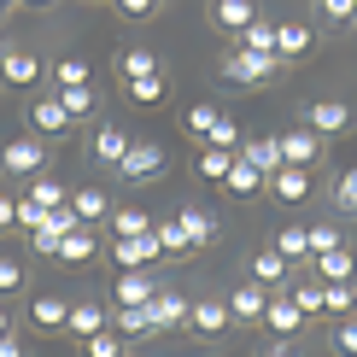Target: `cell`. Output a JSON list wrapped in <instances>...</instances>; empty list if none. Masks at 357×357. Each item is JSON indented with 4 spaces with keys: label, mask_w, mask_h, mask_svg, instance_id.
Returning <instances> with one entry per match:
<instances>
[{
    "label": "cell",
    "mask_w": 357,
    "mask_h": 357,
    "mask_svg": "<svg viewBox=\"0 0 357 357\" xmlns=\"http://www.w3.org/2000/svg\"><path fill=\"white\" fill-rule=\"evenodd\" d=\"M334 211H340V217H357V165L340 170V182H334Z\"/></svg>",
    "instance_id": "cell-38"
},
{
    "label": "cell",
    "mask_w": 357,
    "mask_h": 357,
    "mask_svg": "<svg viewBox=\"0 0 357 357\" xmlns=\"http://www.w3.org/2000/svg\"><path fill=\"white\" fill-rule=\"evenodd\" d=\"M65 317H70V305L53 299V293H36V299H29V322H36L41 334H65Z\"/></svg>",
    "instance_id": "cell-21"
},
{
    "label": "cell",
    "mask_w": 357,
    "mask_h": 357,
    "mask_svg": "<svg viewBox=\"0 0 357 357\" xmlns=\"http://www.w3.org/2000/svg\"><path fill=\"white\" fill-rule=\"evenodd\" d=\"M234 47H246V53H275V24H270V18H252L241 36H234Z\"/></svg>",
    "instance_id": "cell-32"
},
{
    "label": "cell",
    "mask_w": 357,
    "mask_h": 357,
    "mask_svg": "<svg viewBox=\"0 0 357 357\" xmlns=\"http://www.w3.org/2000/svg\"><path fill=\"white\" fill-rule=\"evenodd\" d=\"M112 258H117V270H153V264L165 258V246H158L153 229H146V234H117V241H112Z\"/></svg>",
    "instance_id": "cell-4"
},
{
    "label": "cell",
    "mask_w": 357,
    "mask_h": 357,
    "mask_svg": "<svg viewBox=\"0 0 357 357\" xmlns=\"http://www.w3.org/2000/svg\"><path fill=\"white\" fill-rule=\"evenodd\" d=\"M165 146L158 141H129V153H123V165H117V176H123V182H158V176H165Z\"/></svg>",
    "instance_id": "cell-3"
},
{
    "label": "cell",
    "mask_w": 357,
    "mask_h": 357,
    "mask_svg": "<svg viewBox=\"0 0 357 357\" xmlns=\"http://www.w3.org/2000/svg\"><path fill=\"white\" fill-rule=\"evenodd\" d=\"M29 199H36L41 211H59V205H70V188L53 182V176H29Z\"/></svg>",
    "instance_id": "cell-31"
},
{
    "label": "cell",
    "mask_w": 357,
    "mask_h": 357,
    "mask_svg": "<svg viewBox=\"0 0 357 357\" xmlns=\"http://www.w3.org/2000/svg\"><path fill=\"white\" fill-rule=\"evenodd\" d=\"M351 106H346V100H310V106H305V129H317V135H346V129H351Z\"/></svg>",
    "instance_id": "cell-9"
},
{
    "label": "cell",
    "mask_w": 357,
    "mask_h": 357,
    "mask_svg": "<svg viewBox=\"0 0 357 357\" xmlns=\"http://www.w3.org/2000/svg\"><path fill=\"white\" fill-rule=\"evenodd\" d=\"M53 94H59V106L70 112V123H77V117H94V106H100V100H94V82H88V88H53Z\"/></svg>",
    "instance_id": "cell-34"
},
{
    "label": "cell",
    "mask_w": 357,
    "mask_h": 357,
    "mask_svg": "<svg viewBox=\"0 0 357 357\" xmlns=\"http://www.w3.org/2000/svg\"><path fill=\"white\" fill-rule=\"evenodd\" d=\"M176 229L188 234V252H205V246L217 241V217L199 211V205H182V211H176Z\"/></svg>",
    "instance_id": "cell-13"
},
{
    "label": "cell",
    "mask_w": 357,
    "mask_h": 357,
    "mask_svg": "<svg viewBox=\"0 0 357 357\" xmlns=\"http://www.w3.org/2000/svg\"><path fill=\"white\" fill-rule=\"evenodd\" d=\"M322 310H328V317H357L351 310V281H322Z\"/></svg>",
    "instance_id": "cell-36"
},
{
    "label": "cell",
    "mask_w": 357,
    "mask_h": 357,
    "mask_svg": "<svg viewBox=\"0 0 357 357\" xmlns=\"http://www.w3.org/2000/svg\"><path fill=\"white\" fill-rule=\"evenodd\" d=\"M123 357H141V351H123Z\"/></svg>",
    "instance_id": "cell-57"
},
{
    "label": "cell",
    "mask_w": 357,
    "mask_h": 357,
    "mask_svg": "<svg viewBox=\"0 0 357 357\" xmlns=\"http://www.w3.org/2000/svg\"><path fill=\"white\" fill-rule=\"evenodd\" d=\"M94 82V65H88L82 53H65V59H53V70H47V88H88Z\"/></svg>",
    "instance_id": "cell-20"
},
{
    "label": "cell",
    "mask_w": 357,
    "mask_h": 357,
    "mask_svg": "<svg viewBox=\"0 0 357 357\" xmlns=\"http://www.w3.org/2000/svg\"><path fill=\"white\" fill-rule=\"evenodd\" d=\"M229 299H193L188 305V334L193 340H222V334H229Z\"/></svg>",
    "instance_id": "cell-6"
},
{
    "label": "cell",
    "mask_w": 357,
    "mask_h": 357,
    "mask_svg": "<svg viewBox=\"0 0 357 357\" xmlns=\"http://www.w3.org/2000/svg\"><path fill=\"white\" fill-rule=\"evenodd\" d=\"M275 146H281V165H299V170H310L322 158V135H317V129H305V123L299 129H281Z\"/></svg>",
    "instance_id": "cell-7"
},
{
    "label": "cell",
    "mask_w": 357,
    "mask_h": 357,
    "mask_svg": "<svg viewBox=\"0 0 357 357\" xmlns=\"http://www.w3.org/2000/svg\"><path fill=\"white\" fill-rule=\"evenodd\" d=\"M246 270H252V281H258V287H281V293L293 287V264L281 258L275 246H264V252H252V264H246Z\"/></svg>",
    "instance_id": "cell-11"
},
{
    "label": "cell",
    "mask_w": 357,
    "mask_h": 357,
    "mask_svg": "<svg viewBox=\"0 0 357 357\" xmlns=\"http://www.w3.org/2000/svg\"><path fill=\"white\" fill-rule=\"evenodd\" d=\"M264 328H270L275 340H293V334L305 328V310L293 305V293H275V299L264 305Z\"/></svg>",
    "instance_id": "cell-12"
},
{
    "label": "cell",
    "mask_w": 357,
    "mask_h": 357,
    "mask_svg": "<svg viewBox=\"0 0 357 357\" xmlns=\"http://www.w3.org/2000/svg\"><path fill=\"white\" fill-rule=\"evenodd\" d=\"M41 222H47V211H41V205H36V199L24 193V199H18V229L29 234V229H41Z\"/></svg>",
    "instance_id": "cell-49"
},
{
    "label": "cell",
    "mask_w": 357,
    "mask_h": 357,
    "mask_svg": "<svg viewBox=\"0 0 357 357\" xmlns=\"http://www.w3.org/2000/svg\"><path fill=\"white\" fill-rule=\"evenodd\" d=\"M129 141H135L129 129H117V123H100V129H94V158H100L106 170H117V165H123V153H129Z\"/></svg>",
    "instance_id": "cell-19"
},
{
    "label": "cell",
    "mask_w": 357,
    "mask_h": 357,
    "mask_svg": "<svg viewBox=\"0 0 357 357\" xmlns=\"http://www.w3.org/2000/svg\"><path fill=\"white\" fill-rule=\"evenodd\" d=\"M112 6H117V18H153L165 0H112Z\"/></svg>",
    "instance_id": "cell-48"
},
{
    "label": "cell",
    "mask_w": 357,
    "mask_h": 357,
    "mask_svg": "<svg viewBox=\"0 0 357 357\" xmlns=\"http://www.w3.org/2000/svg\"><path fill=\"white\" fill-rule=\"evenodd\" d=\"M106 222H112V234H146V229H153V217H146V211H135V205H123V211H112Z\"/></svg>",
    "instance_id": "cell-42"
},
{
    "label": "cell",
    "mask_w": 357,
    "mask_h": 357,
    "mask_svg": "<svg viewBox=\"0 0 357 357\" xmlns=\"http://www.w3.org/2000/svg\"><path fill=\"white\" fill-rule=\"evenodd\" d=\"M12 222H18V199H12V193L0 188V229H12Z\"/></svg>",
    "instance_id": "cell-50"
},
{
    "label": "cell",
    "mask_w": 357,
    "mask_h": 357,
    "mask_svg": "<svg viewBox=\"0 0 357 357\" xmlns=\"http://www.w3.org/2000/svg\"><path fill=\"white\" fill-rule=\"evenodd\" d=\"M123 351H129V340L117 334V328H100V334L82 340V357H123Z\"/></svg>",
    "instance_id": "cell-35"
},
{
    "label": "cell",
    "mask_w": 357,
    "mask_h": 357,
    "mask_svg": "<svg viewBox=\"0 0 357 357\" xmlns=\"http://www.w3.org/2000/svg\"><path fill=\"white\" fill-rule=\"evenodd\" d=\"M241 129H234V117H217L211 123V135H205V146H222V153H241Z\"/></svg>",
    "instance_id": "cell-43"
},
{
    "label": "cell",
    "mask_w": 357,
    "mask_h": 357,
    "mask_svg": "<svg viewBox=\"0 0 357 357\" xmlns=\"http://www.w3.org/2000/svg\"><path fill=\"white\" fill-rule=\"evenodd\" d=\"M0 334H12V317H6V305H0Z\"/></svg>",
    "instance_id": "cell-53"
},
{
    "label": "cell",
    "mask_w": 357,
    "mask_h": 357,
    "mask_svg": "<svg viewBox=\"0 0 357 357\" xmlns=\"http://www.w3.org/2000/svg\"><path fill=\"white\" fill-rule=\"evenodd\" d=\"M305 234H310V258H322V252L346 246V229H334V222H305Z\"/></svg>",
    "instance_id": "cell-37"
},
{
    "label": "cell",
    "mask_w": 357,
    "mask_h": 357,
    "mask_svg": "<svg viewBox=\"0 0 357 357\" xmlns=\"http://www.w3.org/2000/svg\"><path fill=\"white\" fill-rule=\"evenodd\" d=\"M222 188L234 193V199H258L264 193V170H252L241 153H234V165H229V176H222Z\"/></svg>",
    "instance_id": "cell-24"
},
{
    "label": "cell",
    "mask_w": 357,
    "mask_h": 357,
    "mask_svg": "<svg viewBox=\"0 0 357 357\" xmlns=\"http://www.w3.org/2000/svg\"><path fill=\"white\" fill-rule=\"evenodd\" d=\"M112 328L123 340H153L158 334V317H153V305H117L112 310Z\"/></svg>",
    "instance_id": "cell-15"
},
{
    "label": "cell",
    "mask_w": 357,
    "mask_h": 357,
    "mask_svg": "<svg viewBox=\"0 0 357 357\" xmlns=\"http://www.w3.org/2000/svg\"><path fill=\"white\" fill-rule=\"evenodd\" d=\"M264 188L275 193V205H305L310 193H317V182H310V170H299V165H281L275 176H264Z\"/></svg>",
    "instance_id": "cell-10"
},
{
    "label": "cell",
    "mask_w": 357,
    "mask_h": 357,
    "mask_svg": "<svg viewBox=\"0 0 357 357\" xmlns=\"http://www.w3.org/2000/svg\"><path fill=\"white\" fill-rule=\"evenodd\" d=\"M334 357H357V317H346V322H334Z\"/></svg>",
    "instance_id": "cell-45"
},
{
    "label": "cell",
    "mask_w": 357,
    "mask_h": 357,
    "mask_svg": "<svg viewBox=\"0 0 357 357\" xmlns=\"http://www.w3.org/2000/svg\"><path fill=\"white\" fill-rule=\"evenodd\" d=\"M88 6H94V0H88Z\"/></svg>",
    "instance_id": "cell-59"
},
{
    "label": "cell",
    "mask_w": 357,
    "mask_h": 357,
    "mask_svg": "<svg viewBox=\"0 0 357 357\" xmlns=\"http://www.w3.org/2000/svg\"><path fill=\"white\" fill-rule=\"evenodd\" d=\"M70 211H77L82 229H94V222H106L112 217V199L100 188H70Z\"/></svg>",
    "instance_id": "cell-22"
},
{
    "label": "cell",
    "mask_w": 357,
    "mask_h": 357,
    "mask_svg": "<svg viewBox=\"0 0 357 357\" xmlns=\"http://www.w3.org/2000/svg\"><path fill=\"white\" fill-rule=\"evenodd\" d=\"M94 229H70L65 234V241H59V264H88V258H94Z\"/></svg>",
    "instance_id": "cell-33"
},
{
    "label": "cell",
    "mask_w": 357,
    "mask_h": 357,
    "mask_svg": "<svg viewBox=\"0 0 357 357\" xmlns=\"http://www.w3.org/2000/svg\"><path fill=\"white\" fill-rule=\"evenodd\" d=\"M117 77H123V82L158 77V53H153V47H123V53H117Z\"/></svg>",
    "instance_id": "cell-30"
},
{
    "label": "cell",
    "mask_w": 357,
    "mask_h": 357,
    "mask_svg": "<svg viewBox=\"0 0 357 357\" xmlns=\"http://www.w3.org/2000/svg\"><path fill=\"white\" fill-rule=\"evenodd\" d=\"M287 264H310V234H305V222H287V229H275V241H270Z\"/></svg>",
    "instance_id": "cell-26"
},
{
    "label": "cell",
    "mask_w": 357,
    "mask_h": 357,
    "mask_svg": "<svg viewBox=\"0 0 357 357\" xmlns=\"http://www.w3.org/2000/svg\"><path fill=\"white\" fill-rule=\"evenodd\" d=\"M252 18H264L258 0H211V24L222 29V36H241Z\"/></svg>",
    "instance_id": "cell-16"
},
{
    "label": "cell",
    "mask_w": 357,
    "mask_h": 357,
    "mask_svg": "<svg viewBox=\"0 0 357 357\" xmlns=\"http://www.w3.org/2000/svg\"><path fill=\"white\" fill-rule=\"evenodd\" d=\"M123 94H129V106H165V94H170V82H165V70L158 77H135V82H123Z\"/></svg>",
    "instance_id": "cell-28"
},
{
    "label": "cell",
    "mask_w": 357,
    "mask_h": 357,
    "mask_svg": "<svg viewBox=\"0 0 357 357\" xmlns=\"http://www.w3.org/2000/svg\"><path fill=\"white\" fill-rule=\"evenodd\" d=\"M0 176H12V182L47 176V141L41 135H12L6 146H0Z\"/></svg>",
    "instance_id": "cell-2"
},
{
    "label": "cell",
    "mask_w": 357,
    "mask_h": 357,
    "mask_svg": "<svg viewBox=\"0 0 357 357\" xmlns=\"http://www.w3.org/2000/svg\"><path fill=\"white\" fill-rule=\"evenodd\" d=\"M24 6H53V0H24Z\"/></svg>",
    "instance_id": "cell-55"
},
{
    "label": "cell",
    "mask_w": 357,
    "mask_h": 357,
    "mask_svg": "<svg viewBox=\"0 0 357 357\" xmlns=\"http://www.w3.org/2000/svg\"><path fill=\"white\" fill-rule=\"evenodd\" d=\"M351 310H357V275H351Z\"/></svg>",
    "instance_id": "cell-54"
},
{
    "label": "cell",
    "mask_w": 357,
    "mask_h": 357,
    "mask_svg": "<svg viewBox=\"0 0 357 357\" xmlns=\"http://www.w3.org/2000/svg\"><path fill=\"white\" fill-rule=\"evenodd\" d=\"M153 293H158V275L153 270H123L112 281V299L117 305H153Z\"/></svg>",
    "instance_id": "cell-14"
},
{
    "label": "cell",
    "mask_w": 357,
    "mask_h": 357,
    "mask_svg": "<svg viewBox=\"0 0 357 357\" xmlns=\"http://www.w3.org/2000/svg\"><path fill=\"white\" fill-rule=\"evenodd\" d=\"M0 357H24V340H12V334H0Z\"/></svg>",
    "instance_id": "cell-52"
},
{
    "label": "cell",
    "mask_w": 357,
    "mask_h": 357,
    "mask_svg": "<svg viewBox=\"0 0 357 357\" xmlns=\"http://www.w3.org/2000/svg\"><path fill=\"white\" fill-rule=\"evenodd\" d=\"M36 82H41V59L24 41H6V53H0V88H36Z\"/></svg>",
    "instance_id": "cell-5"
},
{
    "label": "cell",
    "mask_w": 357,
    "mask_h": 357,
    "mask_svg": "<svg viewBox=\"0 0 357 357\" xmlns=\"http://www.w3.org/2000/svg\"><path fill=\"white\" fill-rule=\"evenodd\" d=\"M217 117H222V112H217V106H205V100H199V106H188V112H182V129H188V135H199V141H205V135H211V123H217Z\"/></svg>",
    "instance_id": "cell-41"
},
{
    "label": "cell",
    "mask_w": 357,
    "mask_h": 357,
    "mask_svg": "<svg viewBox=\"0 0 357 357\" xmlns=\"http://www.w3.org/2000/svg\"><path fill=\"white\" fill-rule=\"evenodd\" d=\"M100 328H112V317L100 305H70V317H65V334L70 340H88V334H100Z\"/></svg>",
    "instance_id": "cell-25"
},
{
    "label": "cell",
    "mask_w": 357,
    "mask_h": 357,
    "mask_svg": "<svg viewBox=\"0 0 357 357\" xmlns=\"http://www.w3.org/2000/svg\"><path fill=\"white\" fill-rule=\"evenodd\" d=\"M6 6H12V0H0V12H6Z\"/></svg>",
    "instance_id": "cell-56"
},
{
    "label": "cell",
    "mask_w": 357,
    "mask_h": 357,
    "mask_svg": "<svg viewBox=\"0 0 357 357\" xmlns=\"http://www.w3.org/2000/svg\"><path fill=\"white\" fill-rule=\"evenodd\" d=\"M153 317H158V334H165V328H188V299L158 287V293H153Z\"/></svg>",
    "instance_id": "cell-29"
},
{
    "label": "cell",
    "mask_w": 357,
    "mask_h": 357,
    "mask_svg": "<svg viewBox=\"0 0 357 357\" xmlns=\"http://www.w3.org/2000/svg\"><path fill=\"white\" fill-rule=\"evenodd\" d=\"M0 53H6V41H0Z\"/></svg>",
    "instance_id": "cell-58"
},
{
    "label": "cell",
    "mask_w": 357,
    "mask_h": 357,
    "mask_svg": "<svg viewBox=\"0 0 357 357\" xmlns=\"http://www.w3.org/2000/svg\"><path fill=\"white\" fill-rule=\"evenodd\" d=\"M229 165H234V153H222V146H205L199 153V176L217 182V188H222V176H229Z\"/></svg>",
    "instance_id": "cell-40"
},
{
    "label": "cell",
    "mask_w": 357,
    "mask_h": 357,
    "mask_svg": "<svg viewBox=\"0 0 357 357\" xmlns=\"http://www.w3.org/2000/svg\"><path fill=\"white\" fill-rule=\"evenodd\" d=\"M18 287H24V264L0 252V299H6V293H18Z\"/></svg>",
    "instance_id": "cell-46"
},
{
    "label": "cell",
    "mask_w": 357,
    "mask_h": 357,
    "mask_svg": "<svg viewBox=\"0 0 357 357\" xmlns=\"http://www.w3.org/2000/svg\"><path fill=\"white\" fill-rule=\"evenodd\" d=\"M29 129H36L41 141H53V135H70V112L59 106V94H53V88L29 100Z\"/></svg>",
    "instance_id": "cell-8"
},
{
    "label": "cell",
    "mask_w": 357,
    "mask_h": 357,
    "mask_svg": "<svg viewBox=\"0 0 357 357\" xmlns=\"http://www.w3.org/2000/svg\"><path fill=\"white\" fill-rule=\"evenodd\" d=\"M153 234H158V246H165V258H193V252H188V234L176 229V217H170V222H153Z\"/></svg>",
    "instance_id": "cell-39"
},
{
    "label": "cell",
    "mask_w": 357,
    "mask_h": 357,
    "mask_svg": "<svg viewBox=\"0 0 357 357\" xmlns=\"http://www.w3.org/2000/svg\"><path fill=\"white\" fill-rule=\"evenodd\" d=\"M310 264H317L322 281H351L357 275V252L351 246H334V252H322V258H310Z\"/></svg>",
    "instance_id": "cell-27"
},
{
    "label": "cell",
    "mask_w": 357,
    "mask_h": 357,
    "mask_svg": "<svg viewBox=\"0 0 357 357\" xmlns=\"http://www.w3.org/2000/svg\"><path fill=\"white\" fill-rule=\"evenodd\" d=\"M317 47V36H310V24H275V59L281 65H293V59H305Z\"/></svg>",
    "instance_id": "cell-18"
},
{
    "label": "cell",
    "mask_w": 357,
    "mask_h": 357,
    "mask_svg": "<svg viewBox=\"0 0 357 357\" xmlns=\"http://www.w3.org/2000/svg\"><path fill=\"white\" fill-rule=\"evenodd\" d=\"M241 158H246L252 170H264V176L281 170V146H275V135H246V141H241Z\"/></svg>",
    "instance_id": "cell-23"
},
{
    "label": "cell",
    "mask_w": 357,
    "mask_h": 357,
    "mask_svg": "<svg viewBox=\"0 0 357 357\" xmlns=\"http://www.w3.org/2000/svg\"><path fill=\"white\" fill-rule=\"evenodd\" d=\"M258 357H299V351H293V340H275V346H264Z\"/></svg>",
    "instance_id": "cell-51"
},
{
    "label": "cell",
    "mask_w": 357,
    "mask_h": 357,
    "mask_svg": "<svg viewBox=\"0 0 357 357\" xmlns=\"http://www.w3.org/2000/svg\"><path fill=\"white\" fill-rule=\"evenodd\" d=\"M217 70L229 82H241V88H264V82H275L281 77V59L275 53H246V47H229L217 59Z\"/></svg>",
    "instance_id": "cell-1"
},
{
    "label": "cell",
    "mask_w": 357,
    "mask_h": 357,
    "mask_svg": "<svg viewBox=\"0 0 357 357\" xmlns=\"http://www.w3.org/2000/svg\"><path fill=\"white\" fill-rule=\"evenodd\" d=\"M328 24H357V0H317Z\"/></svg>",
    "instance_id": "cell-47"
},
{
    "label": "cell",
    "mask_w": 357,
    "mask_h": 357,
    "mask_svg": "<svg viewBox=\"0 0 357 357\" xmlns=\"http://www.w3.org/2000/svg\"><path fill=\"white\" fill-rule=\"evenodd\" d=\"M264 305H270V293H264L258 281L234 287V299H229V317H234V328H252V322H264Z\"/></svg>",
    "instance_id": "cell-17"
},
{
    "label": "cell",
    "mask_w": 357,
    "mask_h": 357,
    "mask_svg": "<svg viewBox=\"0 0 357 357\" xmlns=\"http://www.w3.org/2000/svg\"><path fill=\"white\" fill-rule=\"evenodd\" d=\"M293 305H299L305 310V317H317V310H322V281H293Z\"/></svg>",
    "instance_id": "cell-44"
}]
</instances>
